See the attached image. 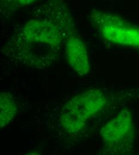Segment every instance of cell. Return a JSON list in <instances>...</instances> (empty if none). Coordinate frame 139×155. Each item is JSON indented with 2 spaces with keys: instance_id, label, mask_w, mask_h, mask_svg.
<instances>
[{
  "instance_id": "cell-3",
  "label": "cell",
  "mask_w": 139,
  "mask_h": 155,
  "mask_svg": "<svg viewBox=\"0 0 139 155\" xmlns=\"http://www.w3.org/2000/svg\"><path fill=\"white\" fill-rule=\"evenodd\" d=\"M22 34L27 41L57 46L61 42L62 34L56 25L50 21L33 20L28 21Z\"/></svg>"
},
{
  "instance_id": "cell-8",
  "label": "cell",
  "mask_w": 139,
  "mask_h": 155,
  "mask_svg": "<svg viewBox=\"0 0 139 155\" xmlns=\"http://www.w3.org/2000/svg\"><path fill=\"white\" fill-rule=\"evenodd\" d=\"M13 2H16L18 5H29L37 0H12Z\"/></svg>"
},
{
  "instance_id": "cell-6",
  "label": "cell",
  "mask_w": 139,
  "mask_h": 155,
  "mask_svg": "<svg viewBox=\"0 0 139 155\" xmlns=\"http://www.w3.org/2000/svg\"><path fill=\"white\" fill-rule=\"evenodd\" d=\"M0 97L1 127H4L15 116L17 112V106L15 101L7 93L2 92Z\"/></svg>"
},
{
  "instance_id": "cell-4",
  "label": "cell",
  "mask_w": 139,
  "mask_h": 155,
  "mask_svg": "<svg viewBox=\"0 0 139 155\" xmlns=\"http://www.w3.org/2000/svg\"><path fill=\"white\" fill-rule=\"evenodd\" d=\"M65 55L68 64L79 75L83 76L89 71L86 47L78 37L70 36L66 41Z\"/></svg>"
},
{
  "instance_id": "cell-5",
  "label": "cell",
  "mask_w": 139,
  "mask_h": 155,
  "mask_svg": "<svg viewBox=\"0 0 139 155\" xmlns=\"http://www.w3.org/2000/svg\"><path fill=\"white\" fill-rule=\"evenodd\" d=\"M132 127L130 114L125 110L102 128L101 134L104 139L111 143H119L130 133Z\"/></svg>"
},
{
  "instance_id": "cell-1",
  "label": "cell",
  "mask_w": 139,
  "mask_h": 155,
  "mask_svg": "<svg viewBox=\"0 0 139 155\" xmlns=\"http://www.w3.org/2000/svg\"><path fill=\"white\" fill-rule=\"evenodd\" d=\"M92 19L107 41L123 46L139 48V27L127 23L113 14L97 12Z\"/></svg>"
},
{
  "instance_id": "cell-2",
  "label": "cell",
  "mask_w": 139,
  "mask_h": 155,
  "mask_svg": "<svg viewBox=\"0 0 139 155\" xmlns=\"http://www.w3.org/2000/svg\"><path fill=\"white\" fill-rule=\"evenodd\" d=\"M106 103L104 94L99 90H89L74 97L67 104L65 110L71 112L85 120L97 114Z\"/></svg>"
},
{
  "instance_id": "cell-7",
  "label": "cell",
  "mask_w": 139,
  "mask_h": 155,
  "mask_svg": "<svg viewBox=\"0 0 139 155\" xmlns=\"http://www.w3.org/2000/svg\"><path fill=\"white\" fill-rule=\"evenodd\" d=\"M60 121L64 128L71 133L80 131L85 127L86 122V120L80 116L67 110H65L61 117Z\"/></svg>"
}]
</instances>
